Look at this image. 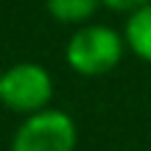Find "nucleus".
I'll return each instance as SVG.
<instances>
[{"mask_svg":"<svg viewBox=\"0 0 151 151\" xmlns=\"http://www.w3.org/2000/svg\"><path fill=\"white\" fill-rule=\"evenodd\" d=\"M0 84H3V73H0Z\"/></svg>","mask_w":151,"mask_h":151,"instance_id":"7","label":"nucleus"},{"mask_svg":"<svg viewBox=\"0 0 151 151\" xmlns=\"http://www.w3.org/2000/svg\"><path fill=\"white\" fill-rule=\"evenodd\" d=\"M126 37L109 25H81L65 48L70 70L78 76H104L120 65Z\"/></svg>","mask_w":151,"mask_h":151,"instance_id":"1","label":"nucleus"},{"mask_svg":"<svg viewBox=\"0 0 151 151\" xmlns=\"http://www.w3.org/2000/svg\"><path fill=\"white\" fill-rule=\"evenodd\" d=\"M123 37H126V45L132 48V53L151 65V0L140 9L129 11Z\"/></svg>","mask_w":151,"mask_h":151,"instance_id":"4","label":"nucleus"},{"mask_svg":"<svg viewBox=\"0 0 151 151\" xmlns=\"http://www.w3.org/2000/svg\"><path fill=\"white\" fill-rule=\"evenodd\" d=\"M78 129L62 109H39L25 115L11 137V151H76Z\"/></svg>","mask_w":151,"mask_h":151,"instance_id":"2","label":"nucleus"},{"mask_svg":"<svg viewBox=\"0 0 151 151\" xmlns=\"http://www.w3.org/2000/svg\"><path fill=\"white\" fill-rule=\"evenodd\" d=\"M53 98V78L37 62H17L9 70H3L0 84V104L17 115H34L39 109H48Z\"/></svg>","mask_w":151,"mask_h":151,"instance_id":"3","label":"nucleus"},{"mask_svg":"<svg viewBox=\"0 0 151 151\" xmlns=\"http://www.w3.org/2000/svg\"><path fill=\"white\" fill-rule=\"evenodd\" d=\"M104 0H45V9L53 20L65 22V25H78L87 22L98 11Z\"/></svg>","mask_w":151,"mask_h":151,"instance_id":"5","label":"nucleus"},{"mask_svg":"<svg viewBox=\"0 0 151 151\" xmlns=\"http://www.w3.org/2000/svg\"><path fill=\"white\" fill-rule=\"evenodd\" d=\"M146 3L148 0H104V6H109L115 11H134V9H140Z\"/></svg>","mask_w":151,"mask_h":151,"instance_id":"6","label":"nucleus"}]
</instances>
